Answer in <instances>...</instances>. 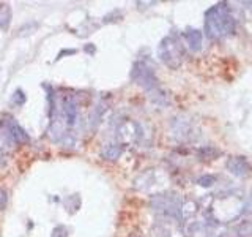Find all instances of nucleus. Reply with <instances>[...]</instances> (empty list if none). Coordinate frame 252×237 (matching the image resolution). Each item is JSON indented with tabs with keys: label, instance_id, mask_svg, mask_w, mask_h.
Masks as SVG:
<instances>
[{
	"label": "nucleus",
	"instance_id": "39448f33",
	"mask_svg": "<svg viewBox=\"0 0 252 237\" xmlns=\"http://www.w3.org/2000/svg\"><path fill=\"white\" fill-rule=\"evenodd\" d=\"M57 108H59L57 105H54L52 118H51V125H49V136L55 142H59L66 134V122H65V117H63L62 109L59 111Z\"/></svg>",
	"mask_w": 252,
	"mask_h": 237
},
{
	"label": "nucleus",
	"instance_id": "7ed1b4c3",
	"mask_svg": "<svg viewBox=\"0 0 252 237\" xmlns=\"http://www.w3.org/2000/svg\"><path fill=\"white\" fill-rule=\"evenodd\" d=\"M131 79L137 85H140L142 89L147 90L148 93H153L155 90H158L159 87H158V78L155 75V71L152 67H148L145 62H136L132 65V70H131Z\"/></svg>",
	"mask_w": 252,
	"mask_h": 237
},
{
	"label": "nucleus",
	"instance_id": "0eeeda50",
	"mask_svg": "<svg viewBox=\"0 0 252 237\" xmlns=\"http://www.w3.org/2000/svg\"><path fill=\"white\" fill-rule=\"evenodd\" d=\"M5 128H6L8 136H10L13 139V142H16V144H27V142L30 141L29 133L24 130L22 126L14 120V118H6Z\"/></svg>",
	"mask_w": 252,
	"mask_h": 237
},
{
	"label": "nucleus",
	"instance_id": "4468645a",
	"mask_svg": "<svg viewBox=\"0 0 252 237\" xmlns=\"http://www.w3.org/2000/svg\"><path fill=\"white\" fill-rule=\"evenodd\" d=\"M24 101H26V95H24L22 90H16L14 92V97H13V103H16L18 106L24 105Z\"/></svg>",
	"mask_w": 252,
	"mask_h": 237
},
{
	"label": "nucleus",
	"instance_id": "ddd939ff",
	"mask_svg": "<svg viewBox=\"0 0 252 237\" xmlns=\"http://www.w3.org/2000/svg\"><path fill=\"white\" fill-rule=\"evenodd\" d=\"M102 111H104V108H102L101 105L94 106V109L92 111V114H90V125L93 126V128L99 123L101 117H102Z\"/></svg>",
	"mask_w": 252,
	"mask_h": 237
},
{
	"label": "nucleus",
	"instance_id": "2eb2a0df",
	"mask_svg": "<svg viewBox=\"0 0 252 237\" xmlns=\"http://www.w3.org/2000/svg\"><path fill=\"white\" fill-rule=\"evenodd\" d=\"M213 182H215V177L213 176H203L199 179V184L202 187H210V185H213Z\"/></svg>",
	"mask_w": 252,
	"mask_h": 237
},
{
	"label": "nucleus",
	"instance_id": "f8f14e48",
	"mask_svg": "<svg viewBox=\"0 0 252 237\" xmlns=\"http://www.w3.org/2000/svg\"><path fill=\"white\" fill-rule=\"evenodd\" d=\"M13 10L8 3H0V30H8L11 26Z\"/></svg>",
	"mask_w": 252,
	"mask_h": 237
},
{
	"label": "nucleus",
	"instance_id": "f257e3e1",
	"mask_svg": "<svg viewBox=\"0 0 252 237\" xmlns=\"http://www.w3.org/2000/svg\"><path fill=\"white\" fill-rule=\"evenodd\" d=\"M235 27V18L232 16L227 2L211 6L205 14V32L211 40H219L232 35Z\"/></svg>",
	"mask_w": 252,
	"mask_h": 237
},
{
	"label": "nucleus",
	"instance_id": "1a4fd4ad",
	"mask_svg": "<svg viewBox=\"0 0 252 237\" xmlns=\"http://www.w3.org/2000/svg\"><path fill=\"white\" fill-rule=\"evenodd\" d=\"M227 169L230 171L235 177H244L251 172V164L244 157H232L227 161Z\"/></svg>",
	"mask_w": 252,
	"mask_h": 237
},
{
	"label": "nucleus",
	"instance_id": "dca6fc26",
	"mask_svg": "<svg viewBox=\"0 0 252 237\" xmlns=\"http://www.w3.org/2000/svg\"><path fill=\"white\" fill-rule=\"evenodd\" d=\"M6 202H8V196L5 190L0 188V210H3L6 207Z\"/></svg>",
	"mask_w": 252,
	"mask_h": 237
},
{
	"label": "nucleus",
	"instance_id": "f03ea898",
	"mask_svg": "<svg viewBox=\"0 0 252 237\" xmlns=\"http://www.w3.org/2000/svg\"><path fill=\"white\" fill-rule=\"evenodd\" d=\"M158 57L161 59L164 65H167L172 70L181 67L185 60V47L177 34L167 35L161 40L159 46H158Z\"/></svg>",
	"mask_w": 252,
	"mask_h": 237
},
{
	"label": "nucleus",
	"instance_id": "423d86ee",
	"mask_svg": "<svg viewBox=\"0 0 252 237\" xmlns=\"http://www.w3.org/2000/svg\"><path fill=\"white\" fill-rule=\"evenodd\" d=\"M62 113L65 117L66 122V128H74L77 120H79V109H77V103L73 97H66L62 103Z\"/></svg>",
	"mask_w": 252,
	"mask_h": 237
},
{
	"label": "nucleus",
	"instance_id": "20e7f679",
	"mask_svg": "<svg viewBox=\"0 0 252 237\" xmlns=\"http://www.w3.org/2000/svg\"><path fill=\"white\" fill-rule=\"evenodd\" d=\"M152 207L158 210L162 215L173 218V220H181V201L177 195H156L152 198Z\"/></svg>",
	"mask_w": 252,
	"mask_h": 237
},
{
	"label": "nucleus",
	"instance_id": "9b49d317",
	"mask_svg": "<svg viewBox=\"0 0 252 237\" xmlns=\"http://www.w3.org/2000/svg\"><path fill=\"white\" fill-rule=\"evenodd\" d=\"M185 40L189 46V49L197 52L202 49V34L197 29H188L185 32Z\"/></svg>",
	"mask_w": 252,
	"mask_h": 237
},
{
	"label": "nucleus",
	"instance_id": "9d476101",
	"mask_svg": "<svg viewBox=\"0 0 252 237\" xmlns=\"http://www.w3.org/2000/svg\"><path fill=\"white\" fill-rule=\"evenodd\" d=\"M122 152H123V144H120V142H109V144H104L101 149L102 158H106V160H110V161L118 160Z\"/></svg>",
	"mask_w": 252,
	"mask_h": 237
},
{
	"label": "nucleus",
	"instance_id": "6e6552de",
	"mask_svg": "<svg viewBox=\"0 0 252 237\" xmlns=\"http://www.w3.org/2000/svg\"><path fill=\"white\" fill-rule=\"evenodd\" d=\"M140 138V126L136 122H125L118 126V139L123 142H132Z\"/></svg>",
	"mask_w": 252,
	"mask_h": 237
}]
</instances>
